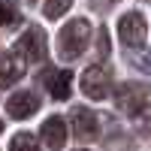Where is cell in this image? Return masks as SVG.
Returning a JSON list of instances; mask_svg holds the SVG:
<instances>
[{"label": "cell", "instance_id": "cell-3", "mask_svg": "<svg viewBox=\"0 0 151 151\" xmlns=\"http://www.w3.org/2000/svg\"><path fill=\"white\" fill-rule=\"evenodd\" d=\"M12 52L18 55V60H30V64H40L45 60V33L40 27H27L24 36H18Z\"/></svg>", "mask_w": 151, "mask_h": 151}, {"label": "cell", "instance_id": "cell-12", "mask_svg": "<svg viewBox=\"0 0 151 151\" xmlns=\"http://www.w3.org/2000/svg\"><path fill=\"white\" fill-rule=\"evenodd\" d=\"M70 6H73V0H45V3H42V9H45L48 18H60Z\"/></svg>", "mask_w": 151, "mask_h": 151}, {"label": "cell", "instance_id": "cell-13", "mask_svg": "<svg viewBox=\"0 0 151 151\" xmlns=\"http://www.w3.org/2000/svg\"><path fill=\"white\" fill-rule=\"evenodd\" d=\"M18 18V9L12 0H0V27H6V24H12Z\"/></svg>", "mask_w": 151, "mask_h": 151}, {"label": "cell", "instance_id": "cell-11", "mask_svg": "<svg viewBox=\"0 0 151 151\" xmlns=\"http://www.w3.org/2000/svg\"><path fill=\"white\" fill-rule=\"evenodd\" d=\"M9 151H40V142L33 133H15L9 142Z\"/></svg>", "mask_w": 151, "mask_h": 151}, {"label": "cell", "instance_id": "cell-7", "mask_svg": "<svg viewBox=\"0 0 151 151\" xmlns=\"http://www.w3.org/2000/svg\"><path fill=\"white\" fill-rule=\"evenodd\" d=\"M36 109H40V100H36V94H30V91H18V94H12L6 100V112L12 118H30Z\"/></svg>", "mask_w": 151, "mask_h": 151}, {"label": "cell", "instance_id": "cell-15", "mask_svg": "<svg viewBox=\"0 0 151 151\" xmlns=\"http://www.w3.org/2000/svg\"><path fill=\"white\" fill-rule=\"evenodd\" d=\"M136 67H139V70H142L145 76H151V52H145V55H142L139 60H136Z\"/></svg>", "mask_w": 151, "mask_h": 151}, {"label": "cell", "instance_id": "cell-10", "mask_svg": "<svg viewBox=\"0 0 151 151\" xmlns=\"http://www.w3.org/2000/svg\"><path fill=\"white\" fill-rule=\"evenodd\" d=\"M21 73H24V67L18 64L15 58H0V88L15 85L21 79Z\"/></svg>", "mask_w": 151, "mask_h": 151}, {"label": "cell", "instance_id": "cell-5", "mask_svg": "<svg viewBox=\"0 0 151 151\" xmlns=\"http://www.w3.org/2000/svg\"><path fill=\"white\" fill-rule=\"evenodd\" d=\"M73 133H76V139H97L100 136V121L91 109H85V106H76L73 109Z\"/></svg>", "mask_w": 151, "mask_h": 151}, {"label": "cell", "instance_id": "cell-6", "mask_svg": "<svg viewBox=\"0 0 151 151\" xmlns=\"http://www.w3.org/2000/svg\"><path fill=\"white\" fill-rule=\"evenodd\" d=\"M115 103H118V109H121V112H127V115H136V112L145 106V88L133 85V82L121 85L118 91H115Z\"/></svg>", "mask_w": 151, "mask_h": 151}, {"label": "cell", "instance_id": "cell-2", "mask_svg": "<svg viewBox=\"0 0 151 151\" xmlns=\"http://www.w3.org/2000/svg\"><path fill=\"white\" fill-rule=\"evenodd\" d=\"M112 91V73L103 64H94L82 73V94L91 100H106Z\"/></svg>", "mask_w": 151, "mask_h": 151}, {"label": "cell", "instance_id": "cell-4", "mask_svg": "<svg viewBox=\"0 0 151 151\" xmlns=\"http://www.w3.org/2000/svg\"><path fill=\"white\" fill-rule=\"evenodd\" d=\"M118 36H121V42L130 45V48L142 45L145 36H148V21L139 12H127V15H121V21H118Z\"/></svg>", "mask_w": 151, "mask_h": 151}, {"label": "cell", "instance_id": "cell-17", "mask_svg": "<svg viewBox=\"0 0 151 151\" xmlns=\"http://www.w3.org/2000/svg\"><path fill=\"white\" fill-rule=\"evenodd\" d=\"M79 151H85V148H79Z\"/></svg>", "mask_w": 151, "mask_h": 151}, {"label": "cell", "instance_id": "cell-9", "mask_svg": "<svg viewBox=\"0 0 151 151\" xmlns=\"http://www.w3.org/2000/svg\"><path fill=\"white\" fill-rule=\"evenodd\" d=\"M48 91H52L55 100H67L70 91H73V73L70 70H58L48 76Z\"/></svg>", "mask_w": 151, "mask_h": 151}, {"label": "cell", "instance_id": "cell-14", "mask_svg": "<svg viewBox=\"0 0 151 151\" xmlns=\"http://www.w3.org/2000/svg\"><path fill=\"white\" fill-rule=\"evenodd\" d=\"M133 121H136V127H139V133H151V106L145 103V106L133 115Z\"/></svg>", "mask_w": 151, "mask_h": 151}, {"label": "cell", "instance_id": "cell-1", "mask_svg": "<svg viewBox=\"0 0 151 151\" xmlns=\"http://www.w3.org/2000/svg\"><path fill=\"white\" fill-rule=\"evenodd\" d=\"M88 42H91V24L85 18H73L58 33V55L64 60H76L88 48Z\"/></svg>", "mask_w": 151, "mask_h": 151}, {"label": "cell", "instance_id": "cell-16", "mask_svg": "<svg viewBox=\"0 0 151 151\" xmlns=\"http://www.w3.org/2000/svg\"><path fill=\"white\" fill-rule=\"evenodd\" d=\"M0 133H3V121H0Z\"/></svg>", "mask_w": 151, "mask_h": 151}, {"label": "cell", "instance_id": "cell-8", "mask_svg": "<svg viewBox=\"0 0 151 151\" xmlns=\"http://www.w3.org/2000/svg\"><path fill=\"white\" fill-rule=\"evenodd\" d=\"M42 142L48 148H64L67 145V121L60 118V115H52L45 124H42Z\"/></svg>", "mask_w": 151, "mask_h": 151}]
</instances>
